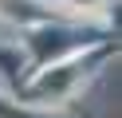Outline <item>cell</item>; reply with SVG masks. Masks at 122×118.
Wrapping results in <instances>:
<instances>
[{"mask_svg": "<svg viewBox=\"0 0 122 118\" xmlns=\"http://www.w3.org/2000/svg\"><path fill=\"white\" fill-rule=\"evenodd\" d=\"M71 8H102V0H67Z\"/></svg>", "mask_w": 122, "mask_h": 118, "instance_id": "cell-1", "label": "cell"}]
</instances>
